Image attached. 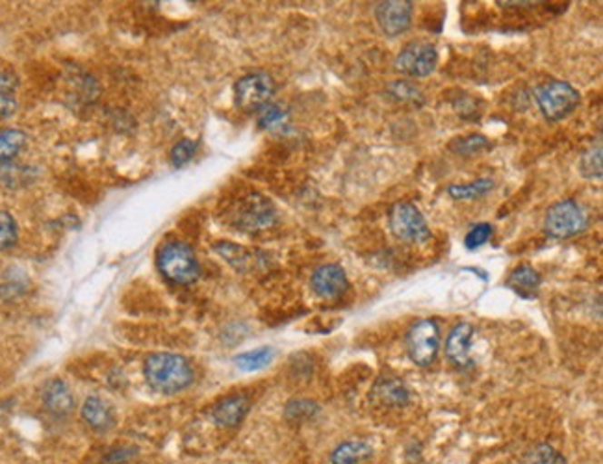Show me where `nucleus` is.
Segmentation results:
<instances>
[{
  "instance_id": "1",
  "label": "nucleus",
  "mask_w": 603,
  "mask_h": 464,
  "mask_svg": "<svg viewBox=\"0 0 603 464\" xmlns=\"http://www.w3.org/2000/svg\"><path fill=\"white\" fill-rule=\"evenodd\" d=\"M147 385L162 394H177L193 383L192 364L177 353H153L143 364Z\"/></svg>"
},
{
  "instance_id": "2",
  "label": "nucleus",
  "mask_w": 603,
  "mask_h": 464,
  "mask_svg": "<svg viewBox=\"0 0 603 464\" xmlns=\"http://www.w3.org/2000/svg\"><path fill=\"white\" fill-rule=\"evenodd\" d=\"M156 264L160 273L173 284H193L201 277V264L193 249L184 242H167L160 247Z\"/></svg>"
},
{
  "instance_id": "3",
  "label": "nucleus",
  "mask_w": 603,
  "mask_h": 464,
  "mask_svg": "<svg viewBox=\"0 0 603 464\" xmlns=\"http://www.w3.org/2000/svg\"><path fill=\"white\" fill-rule=\"evenodd\" d=\"M229 218L238 231L262 232L277 223V208L268 197L249 193L232 206Z\"/></svg>"
},
{
  "instance_id": "4",
  "label": "nucleus",
  "mask_w": 603,
  "mask_h": 464,
  "mask_svg": "<svg viewBox=\"0 0 603 464\" xmlns=\"http://www.w3.org/2000/svg\"><path fill=\"white\" fill-rule=\"evenodd\" d=\"M535 97L548 121H561L568 117L581 103L579 92L565 80H549L540 84Z\"/></svg>"
},
{
  "instance_id": "5",
  "label": "nucleus",
  "mask_w": 603,
  "mask_h": 464,
  "mask_svg": "<svg viewBox=\"0 0 603 464\" xmlns=\"http://www.w3.org/2000/svg\"><path fill=\"white\" fill-rule=\"evenodd\" d=\"M588 227V216L585 208L574 201L565 199L555 202L544 218V231L551 238L567 240L581 234Z\"/></svg>"
},
{
  "instance_id": "6",
  "label": "nucleus",
  "mask_w": 603,
  "mask_h": 464,
  "mask_svg": "<svg viewBox=\"0 0 603 464\" xmlns=\"http://www.w3.org/2000/svg\"><path fill=\"white\" fill-rule=\"evenodd\" d=\"M440 351V329L439 323L430 318L418 320L407 332V353L410 360L427 368L433 364Z\"/></svg>"
},
{
  "instance_id": "7",
  "label": "nucleus",
  "mask_w": 603,
  "mask_h": 464,
  "mask_svg": "<svg viewBox=\"0 0 603 464\" xmlns=\"http://www.w3.org/2000/svg\"><path fill=\"white\" fill-rule=\"evenodd\" d=\"M275 94V82L266 73H249L234 84L236 106L243 112H256L268 106Z\"/></svg>"
},
{
  "instance_id": "8",
  "label": "nucleus",
  "mask_w": 603,
  "mask_h": 464,
  "mask_svg": "<svg viewBox=\"0 0 603 464\" xmlns=\"http://www.w3.org/2000/svg\"><path fill=\"white\" fill-rule=\"evenodd\" d=\"M390 231L398 240L421 243L430 238V229L423 214L412 202H396L390 210Z\"/></svg>"
},
{
  "instance_id": "9",
  "label": "nucleus",
  "mask_w": 603,
  "mask_h": 464,
  "mask_svg": "<svg viewBox=\"0 0 603 464\" xmlns=\"http://www.w3.org/2000/svg\"><path fill=\"white\" fill-rule=\"evenodd\" d=\"M437 47L433 44H427V41H412V44L403 47V51L394 60L396 71L414 78L429 76L437 69Z\"/></svg>"
},
{
  "instance_id": "10",
  "label": "nucleus",
  "mask_w": 603,
  "mask_h": 464,
  "mask_svg": "<svg viewBox=\"0 0 603 464\" xmlns=\"http://www.w3.org/2000/svg\"><path fill=\"white\" fill-rule=\"evenodd\" d=\"M414 5L409 0H389L379 3L375 8V19L382 34L389 37H398L410 28Z\"/></svg>"
},
{
  "instance_id": "11",
  "label": "nucleus",
  "mask_w": 603,
  "mask_h": 464,
  "mask_svg": "<svg viewBox=\"0 0 603 464\" xmlns=\"http://www.w3.org/2000/svg\"><path fill=\"white\" fill-rule=\"evenodd\" d=\"M311 286L318 298L331 301L340 300L341 295L350 290V279L341 266L323 264L312 273Z\"/></svg>"
},
{
  "instance_id": "12",
  "label": "nucleus",
  "mask_w": 603,
  "mask_h": 464,
  "mask_svg": "<svg viewBox=\"0 0 603 464\" xmlns=\"http://www.w3.org/2000/svg\"><path fill=\"white\" fill-rule=\"evenodd\" d=\"M251 409V400L245 394H232L220 400L210 409V418L222 429H236Z\"/></svg>"
},
{
  "instance_id": "13",
  "label": "nucleus",
  "mask_w": 603,
  "mask_h": 464,
  "mask_svg": "<svg viewBox=\"0 0 603 464\" xmlns=\"http://www.w3.org/2000/svg\"><path fill=\"white\" fill-rule=\"evenodd\" d=\"M213 251L240 273H251L264 266V255L261 251L238 245L234 242H215Z\"/></svg>"
},
{
  "instance_id": "14",
  "label": "nucleus",
  "mask_w": 603,
  "mask_h": 464,
  "mask_svg": "<svg viewBox=\"0 0 603 464\" xmlns=\"http://www.w3.org/2000/svg\"><path fill=\"white\" fill-rule=\"evenodd\" d=\"M473 339V327L471 323H459L451 329L448 342H446V355L450 362L460 370H468L473 366V360L470 357V344Z\"/></svg>"
},
{
  "instance_id": "15",
  "label": "nucleus",
  "mask_w": 603,
  "mask_h": 464,
  "mask_svg": "<svg viewBox=\"0 0 603 464\" xmlns=\"http://www.w3.org/2000/svg\"><path fill=\"white\" fill-rule=\"evenodd\" d=\"M371 398L382 407L401 409L409 403L410 394H409V389L403 385V381H400L398 377L384 375V377H379L375 381Z\"/></svg>"
},
{
  "instance_id": "16",
  "label": "nucleus",
  "mask_w": 603,
  "mask_h": 464,
  "mask_svg": "<svg viewBox=\"0 0 603 464\" xmlns=\"http://www.w3.org/2000/svg\"><path fill=\"white\" fill-rule=\"evenodd\" d=\"M82 418L85 421V426L92 428L97 433H104L115 424V416L110 403H106L99 396H90L84 401Z\"/></svg>"
},
{
  "instance_id": "17",
  "label": "nucleus",
  "mask_w": 603,
  "mask_h": 464,
  "mask_svg": "<svg viewBox=\"0 0 603 464\" xmlns=\"http://www.w3.org/2000/svg\"><path fill=\"white\" fill-rule=\"evenodd\" d=\"M540 282H542L540 273L533 266L522 264L509 273L505 286L510 288L516 295H520V298H524V300H535L539 288H540Z\"/></svg>"
},
{
  "instance_id": "18",
  "label": "nucleus",
  "mask_w": 603,
  "mask_h": 464,
  "mask_svg": "<svg viewBox=\"0 0 603 464\" xmlns=\"http://www.w3.org/2000/svg\"><path fill=\"white\" fill-rule=\"evenodd\" d=\"M43 405H45V409L53 416L58 418L67 416L74 407V400L67 383L62 381V379H53V381H49L45 389H43Z\"/></svg>"
},
{
  "instance_id": "19",
  "label": "nucleus",
  "mask_w": 603,
  "mask_h": 464,
  "mask_svg": "<svg viewBox=\"0 0 603 464\" xmlns=\"http://www.w3.org/2000/svg\"><path fill=\"white\" fill-rule=\"evenodd\" d=\"M373 455V448L366 440L341 442L331 453V464H359Z\"/></svg>"
},
{
  "instance_id": "20",
  "label": "nucleus",
  "mask_w": 603,
  "mask_h": 464,
  "mask_svg": "<svg viewBox=\"0 0 603 464\" xmlns=\"http://www.w3.org/2000/svg\"><path fill=\"white\" fill-rule=\"evenodd\" d=\"M26 134L17 129H0V162L14 160L26 147Z\"/></svg>"
},
{
  "instance_id": "21",
  "label": "nucleus",
  "mask_w": 603,
  "mask_h": 464,
  "mask_svg": "<svg viewBox=\"0 0 603 464\" xmlns=\"http://www.w3.org/2000/svg\"><path fill=\"white\" fill-rule=\"evenodd\" d=\"M273 357H275V351L272 348H256L252 351H245V353L236 355L234 364L242 371H258V370L270 366Z\"/></svg>"
},
{
  "instance_id": "22",
  "label": "nucleus",
  "mask_w": 603,
  "mask_h": 464,
  "mask_svg": "<svg viewBox=\"0 0 603 464\" xmlns=\"http://www.w3.org/2000/svg\"><path fill=\"white\" fill-rule=\"evenodd\" d=\"M490 190H494V181L479 179L476 183H468V184H451L448 188V193L455 201H476L487 195Z\"/></svg>"
},
{
  "instance_id": "23",
  "label": "nucleus",
  "mask_w": 603,
  "mask_h": 464,
  "mask_svg": "<svg viewBox=\"0 0 603 464\" xmlns=\"http://www.w3.org/2000/svg\"><path fill=\"white\" fill-rule=\"evenodd\" d=\"M492 143L481 136V134H471V136H466V138H457L450 143V149L457 154H462V156H471V154H478L481 151H487L490 149Z\"/></svg>"
},
{
  "instance_id": "24",
  "label": "nucleus",
  "mask_w": 603,
  "mask_h": 464,
  "mask_svg": "<svg viewBox=\"0 0 603 464\" xmlns=\"http://www.w3.org/2000/svg\"><path fill=\"white\" fill-rule=\"evenodd\" d=\"M19 238V227L15 218L6 212V210H0V251H6L17 243Z\"/></svg>"
},
{
  "instance_id": "25",
  "label": "nucleus",
  "mask_w": 603,
  "mask_h": 464,
  "mask_svg": "<svg viewBox=\"0 0 603 464\" xmlns=\"http://www.w3.org/2000/svg\"><path fill=\"white\" fill-rule=\"evenodd\" d=\"M581 175L587 179H599L601 177V143L598 142L596 147L592 145L583 156H581Z\"/></svg>"
},
{
  "instance_id": "26",
  "label": "nucleus",
  "mask_w": 603,
  "mask_h": 464,
  "mask_svg": "<svg viewBox=\"0 0 603 464\" xmlns=\"http://www.w3.org/2000/svg\"><path fill=\"white\" fill-rule=\"evenodd\" d=\"M320 407L309 400H293L286 405V418L292 421H305L312 418Z\"/></svg>"
},
{
  "instance_id": "27",
  "label": "nucleus",
  "mask_w": 603,
  "mask_h": 464,
  "mask_svg": "<svg viewBox=\"0 0 603 464\" xmlns=\"http://www.w3.org/2000/svg\"><path fill=\"white\" fill-rule=\"evenodd\" d=\"M494 234V227L490 223H479L476 227H471L470 232L464 238V245L468 249H478L481 245H485Z\"/></svg>"
},
{
  "instance_id": "28",
  "label": "nucleus",
  "mask_w": 603,
  "mask_h": 464,
  "mask_svg": "<svg viewBox=\"0 0 603 464\" xmlns=\"http://www.w3.org/2000/svg\"><path fill=\"white\" fill-rule=\"evenodd\" d=\"M197 147H199V143L193 142V140H183V142H179L173 147V151H171V163H173L175 167L186 165L193 158V154L197 153Z\"/></svg>"
},
{
  "instance_id": "29",
  "label": "nucleus",
  "mask_w": 603,
  "mask_h": 464,
  "mask_svg": "<svg viewBox=\"0 0 603 464\" xmlns=\"http://www.w3.org/2000/svg\"><path fill=\"white\" fill-rule=\"evenodd\" d=\"M531 464H567V459L548 444H542L533 453Z\"/></svg>"
},
{
  "instance_id": "30",
  "label": "nucleus",
  "mask_w": 603,
  "mask_h": 464,
  "mask_svg": "<svg viewBox=\"0 0 603 464\" xmlns=\"http://www.w3.org/2000/svg\"><path fill=\"white\" fill-rule=\"evenodd\" d=\"M390 94L394 97H398L400 101H405V103H416V101L421 103L420 92L412 86V84H409V82H394V84H390Z\"/></svg>"
},
{
  "instance_id": "31",
  "label": "nucleus",
  "mask_w": 603,
  "mask_h": 464,
  "mask_svg": "<svg viewBox=\"0 0 603 464\" xmlns=\"http://www.w3.org/2000/svg\"><path fill=\"white\" fill-rule=\"evenodd\" d=\"M284 117H286V110H282L281 106H275V104H268L261 110V119H258V123H261V126H264V129H268V126L282 123Z\"/></svg>"
},
{
  "instance_id": "32",
  "label": "nucleus",
  "mask_w": 603,
  "mask_h": 464,
  "mask_svg": "<svg viewBox=\"0 0 603 464\" xmlns=\"http://www.w3.org/2000/svg\"><path fill=\"white\" fill-rule=\"evenodd\" d=\"M17 112V101L14 94L0 92V119H6Z\"/></svg>"
},
{
  "instance_id": "33",
  "label": "nucleus",
  "mask_w": 603,
  "mask_h": 464,
  "mask_svg": "<svg viewBox=\"0 0 603 464\" xmlns=\"http://www.w3.org/2000/svg\"><path fill=\"white\" fill-rule=\"evenodd\" d=\"M17 88V80L15 76L8 74V73H3L0 71V92H5V94H14Z\"/></svg>"
}]
</instances>
